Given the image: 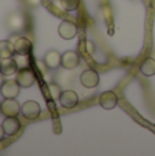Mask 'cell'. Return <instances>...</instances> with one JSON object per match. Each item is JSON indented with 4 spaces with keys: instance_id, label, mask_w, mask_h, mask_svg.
<instances>
[{
    "instance_id": "cell-1",
    "label": "cell",
    "mask_w": 155,
    "mask_h": 156,
    "mask_svg": "<svg viewBox=\"0 0 155 156\" xmlns=\"http://www.w3.org/2000/svg\"><path fill=\"white\" fill-rule=\"evenodd\" d=\"M16 82H18L22 88H30V86L36 82L34 71L30 67H27V66L21 67L16 71Z\"/></svg>"
},
{
    "instance_id": "cell-2",
    "label": "cell",
    "mask_w": 155,
    "mask_h": 156,
    "mask_svg": "<svg viewBox=\"0 0 155 156\" xmlns=\"http://www.w3.org/2000/svg\"><path fill=\"white\" fill-rule=\"evenodd\" d=\"M22 105L16 101V99H4L0 103V112L4 116H18Z\"/></svg>"
},
{
    "instance_id": "cell-3",
    "label": "cell",
    "mask_w": 155,
    "mask_h": 156,
    "mask_svg": "<svg viewBox=\"0 0 155 156\" xmlns=\"http://www.w3.org/2000/svg\"><path fill=\"white\" fill-rule=\"evenodd\" d=\"M21 88L22 86L16 82V80L15 81L7 80L3 82L2 88H0V92H2V96L4 97V99H16L19 92H21Z\"/></svg>"
},
{
    "instance_id": "cell-4",
    "label": "cell",
    "mask_w": 155,
    "mask_h": 156,
    "mask_svg": "<svg viewBox=\"0 0 155 156\" xmlns=\"http://www.w3.org/2000/svg\"><path fill=\"white\" fill-rule=\"evenodd\" d=\"M21 112L26 119L33 121V119L38 118V115L41 114L40 104H38L37 101H33V100H27V101H25L23 104H22Z\"/></svg>"
},
{
    "instance_id": "cell-5",
    "label": "cell",
    "mask_w": 155,
    "mask_h": 156,
    "mask_svg": "<svg viewBox=\"0 0 155 156\" xmlns=\"http://www.w3.org/2000/svg\"><path fill=\"white\" fill-rule=\"evenodd\" d=\"M99 81H100L99 73L92 70V69H88V70L82 71L81 76H80V82L85 88H95V86L99 85Z\"/></svg>"
},
{
    "instance_id": "cell-6",
    "label": "cell",
    "mask_w": 155,
    "mask_h": 156,
    "mask_svg": "<svg viewBox=\"0 0 155 156\" xmlns=\"http://www.w3.org/2000/svg\"><path fill=\"white\" fill-rule=\"evenodd\" d=\"M14 48H15V54L18 56H27L32 52V41L27 37L18 36L14 41Z\"/></svg>"
},
{
    "instance_id": "cell-7",
    "label": "cell",
    "mask_w": 155,
    "mask_h": 156,
    "mask_svg": "<svg viewBox=\"0 0 155 156\" xmlns=\"http://www.w3.org/2000/svg\"><path fill=\"white\" fill-rule=\"evenodd\" d=\"M58 33L63 40H71L77 36V25L71 21H63L58 27Z\"/></svg>"
},
{
    "instance_id": "cell-8",
    "label": "cell",
    "mask_w": 155,
    "mask_h": 156,
    "mask_svg": "<svg viewBox=\"0 0 155 156\" xmlns=\"http://www.w3.org/2000/svg\"><path fill=\"white\" fill-rule=\"evenodd\" d=\"M99 104L104 108V110H113L117 107L118 104V97L115 92L113 90H106L99 96Z\"/></svg>"
},
{
    "instance_id": "cell-9",
    "label": "cell",
    "mask_w": 155,
    "mask_h": 156,
    "mask_svg": "<svg viewBox=\"0 0 155 156\" xmlns=\"http://www.w3.org/2000/svg\"><path fill=\"white\" fill-rule=\"evenodd\" d=\"M59 103L63 108H74L78 104V96L74 90H63L62 94L59 96Z\"/></svg>"
},
{
    "instance_id": "cell-10",
    "label": "cell",
    "mask_w": 155,
    "mask_h": 156,
    "mask_svg": "<svg viewBox=\"0 0 155 156\" xmlns=\"http://www.w3.org/2000/svg\"><path fill=\"white\" fill-rule=\"evenodd\" d=\"M2 126L7 136H14L21 130V122H19V119L16 116H7L3 121Z\"/></svg>"
},
{
    "instance_id": "cell-11",
    "label": "cell",
    "mask_w": 155,
    "mask_h": 156,
    "mask_svg": "<svg viewBox=\"0 0 155 156\" xmlns=\"http://www.w3.org/2000/svg\"><path fill=\"white\" fill-rule=\"evenodd\" d=\"M80 65V55L76 51H66L62 54V66L67 70H73Z\"/></svg>"
},
{
    "instance_id": "cell-12",
    "label": "cell",
    "mask_w": 155,
    "mask_h": 156,
    "mask_svg": "<svg viewBox=\"0 0 155 156\" xmlns=\"http://www.w3.org/2000/svg\"><path fill=\"white\" fill-rule=\"evenodd\" d=\"M44 62H45L47 67L54 70V69L62 66V54H59L56 49H49L44 55Z\"/></svg>"
},
{
    "instance_id": "cell-13",
    "label": "cell",
    "mask_w": 155,
    "mask_h": 156,
    "mask_svg": "<svg viewBox=\"0 0 155 156\" xmlns=\"http://www.w3.org/2000/svg\"><path fill=\"white\" fill-rule=\"evenodd\" d=\"M19 70L18 62L14 58H7V59H2V67H0V73L3 76H14L16 74V71Z\"/></svg>"
},
{
    "instance_id": "cell-14",
    "label": "cell",
    "mask_w": 155,
    "mask_h": 156,
    "mask_svg": "<svg viewBox=\"0 0 155 156\" xmlns=\"http://www.w3.org/2000/svg\"><path fill=\"white\" fill-rule=\"evenodd\" d=\"M25 25V18L22 14L19 12H13L11 15H8L7 18V26L10 27L11 30H14V32H18V30H21L22 27H23Z\"/></svg>"
},
{
    "instance_id": "cell-15",
    "label": "cell",
    "mask_w": 155,
    "mask_h": 156,
    "mask_svg": "<svg viewBox=\"0 0 155 156\" xmlns=\"http://www.w3.org/2000/svg\"><path fill=\"white\" fill-rule=\"evenodd\" d=\"M14 55H15V48H14L13 41H10V40L0 41V59L13 58Z\"/></svg>"
},
{
    "instance_id": "cell-16",
    "label": "cell",
    "mask_w": 155,
    "mask_h": 156,
    "mask_svg": "<svg viewBox=\"0 0 155 156\" xmlns=\"http://www.w3.org/2000/svg\"><path fill=\"white\" fill-rule=\"evenodd\" d=\"M140 73L146 77H153L155 76V59L154 58H147L143 60L140 65Z\"/></svg>"
},
{
    "instance_id": "cell-17",
    "label": "cell",
    "mask_w": 155,
    "mask_h": 156,
    "mask_svg": "<svg viewBox=\"0 0 155 156\" xmlns=\"http://www.w3.org/2000/svg\"><path fill=\"white\" fill-rule=\"evenodd\" d=\"M62 92H63L62 88H60L58 83H55V82L48 83V93L54 100H59V96L62 94Z\"/></svg>"
},
{
    "instance_id": "cell-18",
    "label": "cell",
    "mask_w": 155,
    "mask_h": 156,
    "mask_svg": "<svg viewBox=\"0 0 155 156\" xmlns=\"http://www.w3.org/2000/svg\"><path fill=\"white\" fill-rule=\"evenodd\" d=\"M60 5L65 11H76L80 7V0H60Z\"/></svg>"
},
{
    "instance_id": "cell-19",
    "label": "cell",
    "mask_w": 155,
    "mask_h": 156,
    "mask_svg": "<svg viewBox=\"0 0 155 156\" xmlns=\"http://www.w3.org/2000/svg\"><path fill=\"white\" fill-rule=\"evenodd\" d=\"M80 48L84 49L85 54L92 55L93 51H95V44H93L91 40H85V41H82V43L80 44Z\"/></svg>"
},
{
    "instance_id": "cell-20",
    "label": "cell",
    "mask_w": 155,
    "mask_h": 156,
    "mask_svg": "<svg viewBox=\"0 0 155 156\" xmlns=\"http://www.w3.org/2000/svg\"><path fill=\"white\" fill-rule=\"evenodd\" d=\"M36 63H37L38 69H40V70L43 71V73H45V71H47V69H48V67H47V65H44V66H43L44 60H37V62H36Z\"/></svg>"
},
{
    "instance_id": "cell-21",
    "label": "cell",
    "mask_w": 155,
    "mask_h": 156,
    "mask_svg": "<svg viewBox=\"0 0 155 156\" xmlns=\"http://www.w3.org/2000/svg\"><path fill=\"white\" fill-rule=\"evenodd\" d=\"M4 136H5V133H4V129H3V126L0 125V141L4 138Z\"/></svg>"
},
{
    "instance_id": "cell-22",
    "label": "cell",
    "mask_w": 155,
    "mask_h": 156,
    "mask_svg": "<svg viewBox=\"0 0 155 156\" xmlns=\"http://www.w3.org/2000/svg\"><path fill=\"white\" fill-rule=\"evenodd\" d=\"M29 3H32V4H40V0H27Z\"/></svg>"
},
{
    "instance_id": "cell-23",
    "label": "cell",
    "mask_w": 155,
    "mask_h": 156,
    "mask_svg": "<svg viewBox=\"0 0 155 156\" xmlns=\"http://www.w3.org/2000/svg\"><path fill=\"white\" fill-rule=\"evenodd\" d=\"M3 82H4V80H3V74H2V73H0V88H2Z\"/></svg>"
},
{
    "instance_id": "cell-24",
    "label": "cell",
    "mask_w": 155,
    "mask_h": 156,
    "mask_svg": "<svg viewBox=\"0 0 155 156\" xmlns=\"http://www.w3.org/2000/svg\"><path fill=\"white\" fill-rule=\"evenodd\" d=\"M0 67H2V59H0Z\"/></svg>"
}]
</instances>
